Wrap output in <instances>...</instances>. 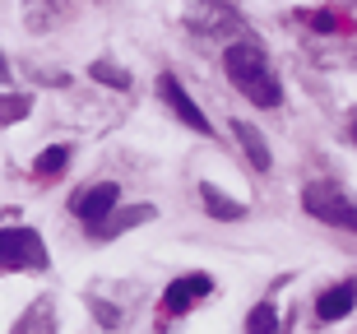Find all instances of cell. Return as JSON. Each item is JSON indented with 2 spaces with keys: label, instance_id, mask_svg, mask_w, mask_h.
<instances>
[{
  "label": "cell",
  "instance_id": "4",
  "mask_svg": "<svg viewBox=\"0 0 357 334\" xmlns=\"http://www.w3.org/2000/svg\"><path fill=\"white\" fill-rule=\"evenodd\" d=\"M209 293H213V279H209V274H181V279L167 283L162 311H167V316H185V311L199 307V302H204Z\"/></svg>",
  "mask_w": 357,
  "mask_h": 334
},
{
  "label": "cell",
  "instance_id": "15",
  "mask_svg": "<svg viewBox=\"0 0 357 334\" xmlns=\"http://www.w3.org/2000/svg\"><path fill=\"white\" fill-rule=\"evenodd\" d=\"M10 79V66H5V52H0V84Z\"/></svg>",
  "mask_w": 357,
  "mask_h": 334
},
{
  "label": "cell",
  "instance_id": "11",
  "mask_svg": "<svg viewBox=\"0 0 357 334\" xmlns=\"http://www.w3.org/2000/svg\"><path fill=\"white\" fill-rule=\"evenodd\" d=\"M66 162H70V149H66V144H56V149H47V153L33 162V172H38V176H52V172H61Z\"/></svg>",
  "mask_w": 357,
  "mask_h": 334
},
{
  "label": "cell",
  "instance_id": "10",
  "mask_svg": "<svg viewBox=\"0 0 357 334\" xmlns=\"http://www.w3.org/2000/svg\"><path fill=\"white\" fill-rule=\"evenodd\" d=\"M199 200H204V209H209L213 218H223V223H237V218H246V204H237V200H227V195H218L209 181L199 186Z\"/></svg>",
  "mask_w": 357,
  "mask_h": 334
},
{
  "label": "cell",
  "instance_id": "2",
  "mask_svg": "<svg viewBox=\"0 0 357 334\" xmlns=\"http://www.w3.org/2000/svg\"><path fill=\"white\" fill-rule=\"evenodd\" d=\"M0 269H47V246L33 227H0Z\"/></svg>",
  "mask_w": 357,
  "mask_h": 334
},
{
  "label": "cell",
  "instance_id": "8",
  "mask_svg": "<svg viewBox=\"0 0 357 334\" xmlns=\"http://www.w3.org/2000/svg\"><path fill=\"white\" fill-rule=\"evenodd\" d=\"M353 302H357V283H334L330 293H320L316 316L320 321H344L348 311H353Z\"/></svg>",
  "mask_w": 357,
  "mask_h": 334
},
{
  "label": "cell",
  "instance_id": "7",
  "mask_svg": "<svg viewBox=\"0 0 357 334\" xmlns=\"http://www.w3.org/2000/svg\"><path fill=\"white\" fill-rule=\"evenodd\" d=\"M158 214L153 204H135V209H112V214L102 218V223L93 227L89 237H102V241H112L116 232H126V227H139V223H149V218Z\"/></svg>",
  "mask_w": 357,
  "mask_h": 334
},
{
  "label": "cell",
  "instance_id": "14",
  "mask_svg": "<svg viewBox=\"0 0 357 334\" xmlns=\"http://www.w3.org/2000/svg\"><path fill=\"white\" fill-rule=\"evenodd\" d=\"M28 98H0V121H19V116H28Z\"/></svg>",
  "mask_w": 357,
  "mask_h": 334
},
{
  "label": "cell",
  "instance_id": "9",
  "mask_svg": "<svg viewBox=\"0 0 357 334\" xmlns=\"http://www.w3.org/2000/svg\"><path fill=\"white\" fill-rule=\"evenodd\" d=\"M232 135H237V144L246 149V153H251V162L255 167H260V172H269V144H265V135L255 130V126H246V121H232Z\"/></svg>",
  "mask_w": 357,
  "mask_h": 334
},
{
  "label": "cell",
  "instance_id": "3",
  "mask_svg": "<svg viewBox=\"0 0 357 334\" xmlns=\"http://www.w3.org/2000/svg\"><path fill=\"white\" fill-rule=\"evenodd\" d=\"M302 204H306V214H316V218H325V223H334V227H357V209L348 204V195L334 181H320V186H311L302 195Z\"/></svg>",
  "mask_w": 357,
  "mask_h": 334
},
{
  "label": "cell",
  "instance_id": "1",
  "mask_svg": "<svg viewBox=\"0 0 357 334\" xmlns=\"http://www.w3.org/2000/svg\"><path fill=\"white\" fill-rule=\"evenodd\" d=\"M223 66H227V79H232V89H237V93H246V103H255V107H269V112L283 103L278 75L269 70L265 52H260L255 42H232V47L223 52Z\"/></svg>",
  "mask_w": 357,
  "mask_h": 334
},
{
  "label": "cell",
  "instance_id": "5",
  "mask_svg": "<svg viewBox=\"0 0 357 334\" xmlns=\"http://www.w3.org/2000/svg\"><path fill=\"white\" fill-rule=\"evenodd\" d=\"M116 200H121V186H116V181H98V186H89L79 200H75V218H79V223L93 232V227H98L107 214H112V209H116Z\"/></svg>",
  "mask_w": 357,
  "mask_h": 334
},
{
  "label": "cell",
  "instance_id": "13",
  "mask_svg": "<svg viewBox=\"0 0 357 334\" xmlns=\"http://www.w3.org/2000/svg\"><path fill=\"white\" fill-rule=\"evenodd\" d=\"M246 330H260V334H269V330H278V316H274V307L269 302H260V307L246 316Z\"/></svg>",
  "mask_w": 357,
  "mask_h": 334
},
{
  "label": "cell",
  "instance_id": "6",
  "mask_svg": "<svg viewBox=\"0 0 357 334\" xmlns=\"http://www.w3.org/2000/svg\"><path fill=\"white\" fill-rule=\"evenodd\" d=\"M158 93H162V103H167V107H172L195 135H209V116L195 107V98L181 89V79H176V75H158Z\"/></svg>",
  "mask_w": 357,
  "mask_h": 334
},
{
  "label": "cell",
  "instance_id": "12",
  "mask_svg": "<svg viewBox=\"0 0 357 334\" xmlns=\"http://www.w3.org/2000/svg\"><path fill=\"white\" fill-rule=\"evenodd\" d=\"M89 75H93V79H102V84H112V89H130V75H121L112 61H93Z\"/></svg>",
  "mask_w": 357,
  "mask_h": 334
}]
</instances>
